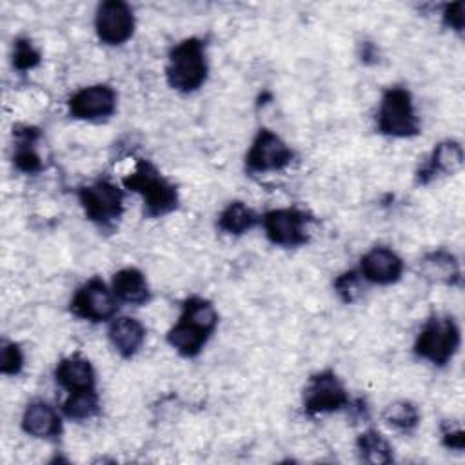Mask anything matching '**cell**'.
<instances>
[{
  "instance_id": "cell-29",
  "label": "cell",
  "mask_w": 465,
  "mask_h": 465,
  "mask_svg": "<svg viewBox=\"0 0 465 465\" xmlns=\"http://www.w3.org/2000/svg\"><path fill=\"white\" fill-rule=\"evenodd\" d=\"M441 441L447 449H454V450H463L465 447V436H463V429L458 425L456 429H452L449 423L441 425Z\"/></svg>"
},
{
  "instance_id": "cell-27",
  "label": "cell",
  "mask_w": 465,
  "mask_h": 465,
  "mask_svg": "<svg viewBox=\"0 0 465 465\" xmlns=\"http://www.w3.org/2000/svg\"><path fill=\"white\" fill-rule=\"evenodd\" d=\"M24 367V354L18 343L2 341L0 349V372L5 376H16Z\"/></svg>"
},
{
  "instance_id": "cell-5",
  "label": "cell",
  "mask_w": 465,
  "mask_h": 465,
  "mask_svg": "<svg viewBox=\"0 0 465 465\" xmlns=\"http://www.w3.org/2000/svg\"><path fill=\"white\" fill-rule=\"evenodd\" d=\"M376 127L381 134L394 138H407L420 133V120L407 89L394 85L381 94L376 113Z\"/></svg>"
},
{
  "instance_id": "cell-3",
  "label": "cell",
  "mask_w": 465,
  "mask_h": 465,
  "mask_svg": "<svg viewBox=\"0 0 465 465\" xmlns=\"http://www.w3.org/2000/svg\"><path fill=\"white\" fill-rule=\"evenodd\" d=\"M124 185L143 198L145 213L149 216L167 214L178 205L176 187L147 160H138L133 173L124 178Z\"/></svg>"
},
{
  "instance_id": "cell-25",
  "label": "cell",
  "mask_w": 465,
  "mask_h": 465,
  "mask_svg": "<svg viewBox=\"0 0 465 465\" xmlns=\"http://www.w3.org/2000/svg\"><path fill=\"white\" fill-rule=\"evenodd\" d=\"M361 274L356 271H347L343 274H340L334 280V291L336 294L345 302V303H352L356 302L361 292H363V282H361Z\"/></svg>"
},
{
  "instance_id": "cell-9",
  "label": "cell",
  "mask_w": 465,
  "mask_h": 465,
  "mask_svg": "<svg viewBox=\"0 0 465 465\" xmlns=\"http://www.w3.org/2000/svg\"><path fill=\"white\" fill-rule=\"evenodd\" d=\"M311 222L309 214L296 209H272L267 211L262 218L267 238L274 245L282 247H298L307 242V223Z\"/></svg>"
},
{
  "instance_id": "cell-7",
  "label": "cell",
  "mask_w": 465,
  "mask_h": 465,
  "mask_svg": "<svg viewBox=\"0 0 465 465\" xmlns=\"http://www.w3.org/2000/svg\"><path fill=\"white\" fill-rule=\"evenodd\" d=\"M349 405V396L332 371H322L309 378L303 389V411L309 416L334 412Z\"/></svg>"
},
{
  "instance_id": "cell-17",
  "label": "cell",
  "mask_w": 465,
  "mask_h": 465,
  "mask_svg": "<svg viewBox=\"0 0 465 465\" xmlns=\"http://www.w3.org/2000/svg\"><path fill=\"white\" fill-rule=\"evenodd\" d=\"M107 334L113 347L124 358L134 356L145 341V327L136 318L131 316L113 318Z\"/></svg>"
},
{
  "instance_id": "cell-2",
  "label": "cell",
  "mask_w": 465,
  "mask_h": 465,
  "mask_svg": "<svg viewBox=\"0 0 465 465\" xmlns=\"http://www.w3.org/2000/svg\"><path fill=\"white\" fill-rule=\"evenodd\" d=\"M167 82L180 93H193L207 80L205 45L198 38H185L176 44L167 60Z\"/></svg>"
},
{
  "instance_id": "cell-22",
  "label": "cell",
  "mask_w": 465,
  "mask_h": 465,
  "mask_svg": "<svg viewBox=\"0 0 465 465\" xmlns=\"http://www.w3.org/2000/svg\"><path fill=\"white\" fill-rule=\"evenodd\" d=\"M356 449L360 452V458L372 465H383L394 460L391 443L376 429H369L361 432L356 440Z\"/></svg>"
},
{
  "instance_id": "cell-1",
  "label": "cell",
  "mask_w": 465,
  "mask_h": 465,
  "mask_svg": "<svg viewBox=\"0 0 465 465\" xmlns=\"http://www.w3.org/2000/svg\"><path fill=\"white\" fill-rule=\"evenodd\" d=\"M218 325L214 305L200 296H191L183 302L180 320L169 329L167 343L182 356L193 358L200 354L209 336Z\"/></svg>"
},
{
  "instance_id": "cell-14",
  "label": "cell",
  "mask_w": 465,
  "mask_h": 465,
  "mask_svg": "<svg viewBox=\"0 0 465 465\" xmlns=\"http://www.w3.org/2000/svg\"><path fill=\"white\" fill-rule=\"evenodd\" d=\"M56 383L67 392L94 391V369L91 361L80 354L62 358L54 369Z\"/></svg>"
},
{
  "instance_id": "cell-13",
  "label": "cell",
  "mask_w": 465,
  "mask_h": 465,
  "mask_svg": "<svg viewBox=\"0 0 465 465\" xmlns=\"http://www.w3.org/2000/svg\"><path fill=\"white\" fill-rule=\"evenodd\" d=\"M403 272V260L389 247H372L360 260V274L363 280L389 285L400 280Z\"/></svg>"
},
{
  "instance_id": "cell-8",
  "label": "cell",
  "mask_w": 465,
  "mask_h": 465,
  "mask_svg": "<svg viewBox=\"0 0 465 465\" xmlns=\"http://www.w3.org/2000/svg\"><path fill=\"white\" fill-rule=\"evenodd\" d=\"M116 300L113 289L94 276L76 289L71 300V312L93 323L105 322L116 312Z\"/></svg>"
},
{
  "instance_id": "cell-15",
  "label": "cell",
  "mask_w": 465,
  "mask_h": 465,
  "mask_svg": "<svg viewBox=\"0 0 465 465\" xmlns=\"http://www.w3.org/2000/svg\"><path fill=\"white\" fill-rule=\"evenodd\" d=\"M463 149L454 140L440 142L430 153L429 160L418 171V182L429 183L440 174H452L463 165Z\"/></svg>"
},
{
  "instance_id": "cell-12",
  "label": "cell",
  "mask_w": 465,
  "mask_h": 465,
  "mask_svg": "<svg viewBox=\"0 0 465 465\" xmlns=\"http://www.w3.org/2000/svg\"><path fill=\"white\" fill-rule=\"evenodd\" d=\"M116 109V93L107 84H94L69 98V113L78 120L107 118Z\"/></svg>"
},
{
  "instance_id": "cell-21",
  "label": "cell",
  "mask_w": 465,
  "mask_h": 465,
  "mask_svg": "<svg viewBox=\"0 0 465 465\" xmlns=\"http://www.w3.org/2000/svg\"><path fill=\"white\" fill-rule=\"evenodd\" d=\"M258 214L247 207L243 202H231L218 216V227L227 232L240 236L251 231L258 223Z\"/></svg>"
},
{
  "instance_id": "cell-6",
  "label": "cell",
  "mask_w": 465,
  "mask_h": 465,
  "mask_svg": "<svg viewBox=\"0 0 465 465\" xmlns=\"http://www.w3.org/2000/svg\"><path fill=\"white\" fill-rule=\"evenodd\" d=\"M85 216L100 227L113 225L124 213V193L113 182L100 178L78 189Z\"/></svg>"
},
{
  "instance_id": "cell-18",
  "label": "cell",
  "mask_w": 465,
  "mask_h": 465,
  "mask_svg": "<svg viewBox=\"0 0 465 465\" xmlns=\"http://www.w3.org/2000/svg\"><path fill=\"white\" fill-rule=\"evenodd\" d=\"M420 272L430 282H440L447 285H460L461 271L456 256L445 249H436L427 252L420 262Z\"/></svg>"
},
{
  "instance_id": "cell-28",
  "label": "cell",
  "mask_w": 465,
  "mask_h": 465,
  "mask_svg": "<svg viewBox=\"0 0 465 465\" xmlns=\"http://www.w3.org/2000/svg\"><path fill=\"white\" fill-rule=\"evenodd\" d=\"M443 22L452 27L454 31L461 33L465 25V4L463 2H454L447 4L443 9Z\"/></svg>"
},
{
  "instance_id": "cell-26",
  "label": "cell",
  "mask_w": 465,
  "mask_h": 465,
  "mask_svg": "<svg viewBox=\"0 0 465 465\" xmlns=\"http://www.w3.org/2000/svg\"><path fill=\"white\" fill-rule=\"evenodd\" d=\"M40 64V53L29 38H18L13 47V65L18 71H29Z\"/></svg>"
},
{
  "instance_id": "cell-20",
  "label": "cell",
  "mask_w": 465,
  "mask_h": 465,
  "mask_svg": "<svg viewBox=\"0 0 465 465\" xmlns=\"http://www.w3.org/2000/svg\"><path fill=\"white\" fill-rule=\"evenodd\" d=\"M40 138V131L29 125H18L15 129V153L13 162L22 173H38L42 169V160L35 149L36 140Z\"/></svg>"
},
{
  "instance_id": "cell-10",
  "label": "cell",
  "mask_w": 465,
  "mask_h": 465,
  "mask_svg": "<svg viewBox=\"0 0 465 465\" xmlns=\"http://www.w3.org/2000/svg\"><path fill=\"white\" fill-rule=\"evenodd\" d=\"M292 160V149L271 129H260L245 156V167L251 173L280 171Z\"/></svg>"
},
{
  "instance_id": "cell-24",
  "label": "cell",
  "mask_w": 465,
  "mask_h": 465,
  "mask_svg": "<svg viewBox=\"0 0 465 465\" xmlns=\"http://www.w3.org/2000/svg\"><path fill=\"white\" fill-rule=\"evenodd\" d=\"M383 420L391 427H394L401 432H409V430L416 429V425L420 421V412H418L414 403H411L407 400H398V401H392L385 407Z\"/></svg>"
},
{
  "instance_id": "cell-4",
  "label": "cell",
  "mask_w": 465,
  "mask_h": 465,
  "mask_svg": "<svg viewBox=\"0 0 465 465\" xmlns=\"http://www.w3.org/2000/svg\"><path fill=\"white\" fill-rule=\"evenodd\" d=\"M461 336L460 327L450 316H432L427 320L414 341L416 356L443 367L458 352Z\"/></svg>"
},
{
  "instance_id": "cell-19",
  "label": "cell",
  "mask_w": 465,
  "mask_h": 465,
  "mask_svg": "<svg viewBox=\"0 0 465 465\" xmlns=\"http://www.w3.org/2000/svg\"><path fill=\"white\" fill-rule=\"evenodd\" d=\"M113 292L118 300L131 305H142L151 298V291L143 272L134 267H125L114 272Z\"/></svg>"
},
{
  "instance_id": "cell-23",
  "label": "cell",
  "mask_w": 465,
  "mask_h": 465,
  "mask_svg": "<svg viewBox=\"0 0 465 465\" xmlns=\"http://www.w3.org/2000/svg\"><path fill=\"white\" fill-rule=\"evenodd\" d=\"M64 414L69 420L82 421L89 420L98 414L100 403H98V394L94 391H84V392H69L67 400L62 405Z\"/></svg>"
},
{
  "instance_id": "cell-16",
  "label": "cell",
  "mask_w": 465,
  "mask_h": 465,
  "mask_svg": "<svg viewBox=\"0 0 465 465\" xmlns=\"http://www.w3.org/2000/svg\"><path fill=\"white\" fill-rule=\"evenodd\" d=\"M22 429L33 438L51 440L56 438L62 430V421L58 412L45 401H31L22 414Z\"/></svg>"
},
{
  "instance_id": "cell-11",
  "label": "cell",
  "mask_w": 465,
  "mask_h": 465,
  "mask_svg": "<svg viewBox=\"0 0 465 465\" xmlns=\"http://www.w3.org/2000/svg\"><path fill=\"white\" fill-rule=\"evenodd\" d=\"M94 29L98 38L107 45H120L133 36V9L120 0L102 2L94 15Z\"/></svg>"
}]
</instances>
